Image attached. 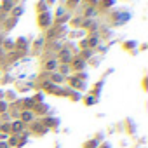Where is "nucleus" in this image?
<instances>
[{
    "instance_id": "obj_19",
    "label": "nucleus",
    "mask_w": 148,
    "mask_h": 148,
    "mask_svg": "<svg viewBox=\"0 0 148 148\" xmlns=\"http://www.w3.org/2000/svg\"><path fill=\"white\" fill-rule=\"evenodd\" d=\"M101 148H108V146H101Z\"/></svg>"
},
{
    "instance_id": "obj_17",
    "label": "nucleus",
    "mask_w": 148,
    "mask_h": 148,
    "mask_svg": "<svg viewBox=\"0 0 148 148\" xmlns=\"http://www.w3.org/2000/svg\"><path fill=\"white\" fill-rule=\"evenodd\" d=\"M5 108H7V105H5L4 101H0V113H2V112H5Z\"/></svg>"
},
{
    "instance_id": "obj_9",
    "label": "nucleus",
    "mask_w": 148,
    "mask_h": 148,
    "mask_svg": "<svg viewBox=\"0 0 148 148\" xmlns=\"http://www.w3.org/2000/svg\"><path fill=\"white\" fill-rule=\"evenodd\" d=\"M7 145H12V146H16V145H21V141H19V136H16V134H14V136L9 139V143H7Z\"/></svg>"
},
{
    "instance_id": "obj_15",
    "label": "nucleus",
    "mask_w": 148,
    "mask_h": 148,
    "mask_svg": "<svg viewBox=\"0 0 148 148\" xmlns=\"http://www.w3.org/2000/svg\"><path fill=\"white\" fill-rule=\"evenodd\" d=\"M86 16H87V18H91V16H96V11H94V9H87Z\"/></svg>"
},
{
    "instance_id": "obj_8",
    "label": "nucleus",
    "mask_w": 148,
    "mask_h": 148,
    "mask_svg": "<svg viewBox=\"0 0 148 148\" xmlns=\"http://www.w3.org/2000/svg\"><path fill=\"white\" fill-rule=\"evenodd\" d=\"M0 131H2V134H5V132H11V124H7V122L0 124Z\"/></svg>"
},
{
    "instance_id": "obj_13",
    "label": "nucleus",
    "mask_w": 148,
    "mask_h": 148,
    "mask_svg": "<svg viewBox=\"0 0 148 148\" xmlns=\"http://www.w3.org/2000/svg\"><path fill=\"white\" fill-rule=\"evenodd\" d=\"M21 12H23V7H16V9L12 11V16L18 18V16H21Z\"/></svg>"
},
{
    "instance_id": "obj_2",
    "label": "nucleus",
    "mask_w": 148,
    "mask_h": 148,
    "mask_svg": "<svg viewBox=\"0 0 148 148\" xmlns=\"http://www.w3.org/2000/svg\"><path fill=\"white\" fill-rule=\"evenodd\" d=\"M25 127H26V125H25L21 120H16V122H12V124H11V132H12V134H16V136H19V134L25 131Z\"/></svg>"
},
{
    "instance_id": "obj_5",
    "label": "nucleus",
    "mask_w": 148,
    "mask_h": 148,
    "mask_svg": "<svg viewBox=\"0 0 148 148\" xmlns=\"http://www.w3.org/2000/svg\"><path fill=\"white\" fill-rule=\"evenodd\" d=\"M56 68H58V61L56 59H49V61H45V64H44V70H47V71H56Z\"/></svg>"
},
{
    "instance_id": "obj_10",
    "label": "nucleus",
    "mask_w": 148,
    "mask_h": 148,
    "mask_svg": "<svg viewBox=\"0 0 148 148\" xmlns=\"http://www.w3.org/2000/svg\"><path fill=\"white\" fill-rule=\"evenodd\" d=\"M59 71L63 73V77H64V75H68V73H70V64H61Z\"/></svg>"
},
{
    "instance_id": "obj_16",
    "label": "nucleus",
    "mask_w": 148,
    "mask_h": 148,
    "mask_svg": "<svg viewBox=\"0 0 148 148\" xmlns=\"http://www.w3.org/2000/svg\"><path fill=\"white\" fill-rule=\"evenodd\" d=\"M96 145H98L96 141H89V143L86 145V148H96Z\"/></svg>"
},
{
    "instance_id": "obj_14",
    "label": "nucleus",
    "mask_w": 148,
    "mask_h": 148,
    "mask_svg": "<svg viewBox=\"0 0 148 148\" xmlns=\"http://www.w3.org/2000/svg\"><path fill=\"white\" fill-rule=\"evenodd\" d=\"M87 42H89V45L92 47V45H96V44H98V38H96V37H91V38H89Z\"/></svg>"
},
{
    "instance_id": "obj_6",
    "label": "nucleus",
    "mask_w": 148,
    "mask_h": 148,
    "mask_svg": "<svg viewBox=\"0 0 148 148\" xmlns=\"http://www.w3.org/2000/svg\"><path fill=\"white\" fill-rule=\"evenodd\" d=\"M71 61H73V66H75L77 70H82L86 66V61L84 59H71Z\"/></svg>"
},
{
    "instance_id": "obj_3",
    "label": "nucleus",
    "mask_w": 148,
    "mask_h": 148,
    "mask_svg": "<svg viewBox=\"0 0 148 148\" xmlns=\"http://www.w3.org/2000/svg\"><path fill=\"white\" fill-rule=\"evenodd\" d=\"M37 21H38V25H40L42 28H45V26L51 23V14H49V12H42V14H38Z\"/></svg>"
},
{
    "instance_id": "obj_12",
    "label": "nucleus",
    "mask_w": 148,
    "mask_h": 148,
    "mask_svg": "<svg viewBox=\"0 0 148 148\" xmlns=\"http://www.w3.org/2000/svg\"><path fill=\"white\" fill-rule=\"evenodd\" d=\"M71 86H73V87H80V89L84 87V84H82L80 80H77V79H73V80H71Z\"/></svg>"
},
{
    "instance_id": "obj_11",
    "label": "nucleus",
    "mask_w": 148,
    "mask_h": 148,
    "mask_svg": "<svg viewBox=\"0 0 148 148\" xmlns=\"http://www.w3.org/2000/svg\"><path fill=\"white\" fill-rule=\"evenodd\" d=\"M51 79H52L54 82H63V80H64V77H63V75H58V73H52ZM54 82H52V84H54Z\"/></svg>"
},
{
    "instance_id": "obj_18",
    "label": "nucleus",
    "mask_w": 148,
    "mask_h": 148,
    "mask_svg": "<svg viewBox=\"0 0 148 148\" xmlns=\"http://www.w3.org/2000/svg\"><path fill=\"white\" fill-rule=\"evenodd\" d=\"M0 148H9V145L7 143H0Z\"/></svg>"
},
{
    "instance_id": "obj_1",
    "label": "nucleus",
    "mask_w": 148,
    "mask_h": 148,
    "mask_svg": "<svg viewBox=\"0 0 148 148\" xmlns=\"http://www.w3.org/2000/svg\"><path fill=\"white\" fill-rule=\"evenodd\" d=\"M33 119H35V115H33V112L32 110H23L21 113H19V120L26 125V124H30V122H33Z\"/></svg>"
},
{
    "instance_id": "obj_4",
    "label": "nucleus",
    "mask_w": 148,
    "mask_h": 148,
    "mask_svg": "<svg viewBox=\"0 0 148 148\" xmlns=\"http://www.w3.org/2000/svg\"><path fill=\"white\" fill-rule=\"evenodd\" d=\"M59 59L63 61V64H68L73 58H71V52H70L68 49H61V51H59Z\"/></svg>"
},
{
    "instance_id": "obj_7",
    "label": "nucleus",
    "mask_w": 148,
    "mask_h": 148,
    "mask_svg": "<svg viewBox=\"0 0 148 148\" xmlns=\"http://www.w3.org/2000/svg\"><path fill=\"white\" fill-rule=\"evenodd\" d=\"M14 5V0H4V4H2V9L4 11H11Z\"/></svg>"
}]
</instances>
